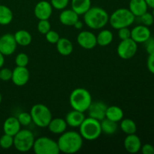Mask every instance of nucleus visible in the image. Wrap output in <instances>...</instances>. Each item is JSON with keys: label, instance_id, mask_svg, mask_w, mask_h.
<instances>
[{"label": "nucleus", "instance_id": "nucleus-1", "mask_svg": "<svg viewBox=\"0 0 154 154\" xmlns=\"http://www.w3.org/2000/svg\"><path fill=\"white\" fill-rule=\"evenodd\" d=\"M84 138L79 132L66 131L61 134L57 141L60 152L66 154L78 153L83 147Z\"/></svg>", "mask_w": 154, "mask_h": 154}, {"label": "nucleus", "instance_id": "nucleus-2", "mask_svg": "<svg viewBox=\"0 0 154 154\" xmlns=\"http://www.w3.org/2000/svg\"><path fill=\"white\" fill-rule=\"evenodd\" d=\"M84 21L89 28L100 29L109 21V14L102 8L91 7L84 14Z\"/></svg>", "mask_w": 154, "mask_h": 154}, {"label": "nucleus", "instance_id": "nucleus-3", "mask_svg": "<svg viewBox=\"0 0 154 154\" xmlns=\"http://www.w3.org/2000/svg\"><path fill=\"white\" fill-rule=\"evenodd\" d=\"M92 96L90 92L85 88H76L71 93L69 102L73 109L85 112L92 103Z\"/></svg>", "mask_w": 154, "mask_h": 154}, {"label": "nucleus", "instance_id": "nucleus-4", "mask_svg": "<svg viewBox=\"0 0 154 154\" xmlns=\"http://www.w3.org/2000/svg\"><path fill=\"white\" fill-rule=\"evenodd\" d=\"M135 17L129 8H118L109 15L110 25L115 29L129 27L135 22Z\"/></svg>", "mask_w": 154, "mask_h": 154}, {"label": "nucleus", "instance_id": "nucleus-5", "mask_svg": "<svg viewBox=\"0 0 154 154\" xmlns=\"http://www.w3.org/2000/svg\"><path fill=\"white\" fill-rule=\"evenodd\" d=\"M79 133L87 141L96 140L102 133L100 121L90 117L85 118L79 126Z\"/></svg>", "mask_w": 154, "mask_h": 154}, {"label": "nucleus", "instance_id": "nucleus-6", "mask_svg": "<svg viewBox=\"0 0 154 154\" xmlns=\"http://www.w3.org/2000/svg\"><path fill=\"white\" fill-rule=\"evenodd\" d=\"M32 122L40 128L48 127L52 117V113L48 106L43 104H35L30 110Z\"/></svg>", "mask_w": 154, "mask_h": 154}, {"label": "nucleus", "instance_id": "nucleus-7", "mask_svg": "<svg viewBox=\"0 0 154 154\" xmlns=\"http://www.w3.org/2000/svg\"><path fill=\"white\" fill-rule=\"evenodd\" d=\"M34 134L29 129H20L14 136V147L22 153L29 151L32 149L35 142Z\"/></svg>", "mask_w": 154, "mask_h": 154}, {"label": "nucleus", "instance_id": "nucleus-8", "mask_svg": "<svg viewBox=\"0 0 154 154\" xmlns=\"http://www.w3.org/2000/svg\"><path fill=\"white\" fill-rule=\"evenodd\" d=\"M32 150L36 154H59L60 153L57 141L46 136L39 137L35 140Z\"/></svg>", "mask_w": 154, "mask_h": 154}, {"label": "nucleus", "instance_id": "nucleus-9", "mask_svg": "<svg viewBox=\"0 0 154 154\" xmlns=\"http://www.w3.org/2000/svg\"><path fill=\"white\" fill-rule=\"evenodd\" d=\"M138 51V44L131 38L121 40L117 48L119 57L123 60H130L136 54Z\"/></svg>", "mask_w": 154, "mask_h": 154}, {"label": "nucleus", "instance_id": "nucleus-10", "mask_svg": "<svg viewBox=\"0 0 154 154\" xmlns=\"http://www.w3.org/2000/svg\"><path fill=\"white\" fill-rule=\"evenodd\" d=\"M17 44L14 35L6 33L0 37V52L4 56H10L15 52Z\"/></svg>", "mask_w": 154, "mask_h": 154}, {"label": "nucleus", "instance_id": "nucleus-11", "mask_svg": "<svg viewBox=\"0 0 154 154\" xmlns=\"http://www.w3.org/2000/svg\"><path fill=\"white\" fill-rule=\"evenodd\" d=\"M77 42L81 48L86 50H91L97 45L96 35L92 32L87 30L81 31L78 35Z\"/></svg>", "mask_w": 154, "mask_h": 154}, {"label": "nucleus", "instance_id": "nucleus-12", "mask_svg": "<svg viewBox=\"0 0 154 154\" xmlns=\"http://www.w3.org/2000/svg\"><path fill=\"white\" fill-rule=\"evenodd\" d=\"M29 71L26 67L16 66L14 69L12 70L11 81L15 85L18 87L26 85L29 82Z\"/></svg>", "mask_w": 154, "mask_h": 154}, {"label": "nucleus", "instance_id": "nucleus-13", "mask_svg": "<svg viewBox=\"0 0 154 154\" xmlns=\"http://www.w3.org/2000/svg\"><path fill=\"white\" fill-rule=\"evenodd\" d=\"M107 108L108 106L105 102L102 101H96L95 102H92L87 111H88L89 117L101 121L105 118Z\"/></svg>", "mask_w": 154, "mask_h": 154}, {"label": "nucleus", "instance_id": "nucleus-14", "mask_svg": "<svg viewBox=\"0 0 154 154\" xmlns=\"http://www.w3.org/2000/svg\"><path fill=\"white\" fill-rule=\"evenodd\" d=\"M151 36V32L148 26L141 24L131 30V38L137 44L144 43Z\"/></svg>", "mask_w": 154, "mask_h": 154}, {"label": "nucleus", "instance_id": "nucleus-15", "mask_svg": "<svg viewBox=\"0 0 154 154\" xmlns=\"http://www.w3.org/2000/svg\"><path fill=\"white\" fill-rule=\"evenodd\" d=\"M53 13V7L48 1L38 2L34 8L35 16L38 20H48Z\"/></svg>", "mask_w": 154, "mask_h": 154}, {"label": "nucleus", "instance_id": "nucleus-16", "mask_svg": "<svg viewBox=\"0 0 154 154\" xmlns=\"http://www.w3.org/2000/svg\"><path fill=\"white\" fill-rule=\"evenodd\" d=\"M141 141L135 134L127 135L124 140V147L130 153H137L141 150Z\"/></svg>", "mask_w": 154, "mask_h": 154}, {"label": "nucleus", "instance_id": "nucleus-17", "mask_svg": "<svg viewBox=\"0 0 154 154\" xmlns=\"http://www.w3.org/2000/svg\"><path fill=\"white\" fill-rule=\"evenodd\" d=\"M85 118L86 117L84 112L73 109L66 114L65 120H66L68 126L72 128H77L81 126Z\"/></svg>", "mask_w": 154, "mask_h": 154}, {"label": "nucleus", "instance_id": "nucleus-18", "mask_svg": "<svg viewBox=\"0 0 154 154\" xmlns=\"http://www.w3.org/2000/svg\"><path fill=\"white\" fill-rule=\"evenodd\" d=\"M21 129V125L17 117H9L5 120L3 124V131L4 133L14 136Z\"/></svg>", "mask_w": 154, "mask_h": 154}, {"label": "nucleus", "instance_id": "nucleus-19", "mask_svg": "<svg viewBox=\"0 0 154 154\" xmlns=\"http://www.w3.org/2000/svg\"><path fill=\"white\" fill-rule=\"evenodd\" d=\"M60 21L63 25L73 26L74 24L79 20V15L72 9H63L60 13Z\"/></svg>", "mask_w": 154, "mask_h": 154}, {"label": "nucleus", "instance_id": "nucleus-20", "mask_svg": "<svg viewBox=\"0 0 154 154\" xmlns=\"http://www.w3.org/2000/svg\"><path fill=\"white\" fill-rule=\"evenodd\" d=\"M67 123L65 119L60 117L51 119V122L48 124V128L51 132L57 135H61L66 132L67 129Z\"/></svg>", "mask_w": 154, "mask_h": 154}, {"label": "nucleus", "instance_id": "nucleus-21", "mask_svg": "<svg viewBox=\"0 0 154 154\" xmlns=\"http://www.w3.org/2000/svg\"><path fill=\"white\" fill-rule=\"evenodd\" d=\"M129 9L135 15V17H138L147 11L148 6L145 0H130Z\"/></svg>", "mask_w": 154, "mask_h": 154}, {"label": "nucleus", "instance_id": "nucleus-22", "mask_svg": "<svg viewBox=\"0 0 154 154\" xmlns=\"http://www.w3.org/2000/svg\"><path fill=\"white\" fill-rule=\"evenodd\" d=\"M57 50L60 54L63 56H69L72 53L74 49L73 44L66 38H60L56 44Z\"/></svg>", "mask_w": 154, "mask_h": 154}, {"label": "nucleus", "instance_id": "nucleus-23", "mask_svg": "<svg viewBox=\"0 0 154 154\" xmlns=\"http://www.w3.org/2000/svg\"><path fill=\"white\" fill-rule=\"evenodd\" d=\"M71 5L78 15H84L91 8V0H72Z\"/></svg>", "mask_w": 154, "mask_h": 154}, {"label": "nucleus", "instance_id": "nucleus-24", "mask_svg": "<svg viewBox=\"0 0 154 154\" xmlns=\"http://www.w3.org/2000/svg\"><path fill=\"white\" fill-rule=\"evenodd\" d=\"M123 111L120 107L117 105H111V106H108L106 110V114H105V118L111 120L114 122L121 121L122 119L123 118Z\"/></svg>", "mask_w": 154, "mask_h": 154}, {"label": "nucleus", "instance_id": "nucleus-25", "mask_svg": "<svg viewBox=\"0 0 154 154\" xmlns=\"http://www.w3.org/2000/svg\"><path fill=\"white\" fill-rule=\"evenodd\" d=\"M14 39L17 45H20V46L23 47L29 45L31 44L32 40V35L30 34V32L23 29L17 31L14 34Z\"/></svg>", "mask_w": 154, "mask_h": 154}, {"label": "nucleus", "instance_id": "nucleus-26", "mask_svg": "<svg viewBox=\"0 0 154 154\" xmlns=\"http://www.w3.org/2000/svg\"><path fill=\"white\" fill-rule=\"evenodd\" d=\"M101 129L102 132L105 133V135H111L116 133L118 129V124L117 122L112 121L111 120L105 118L100 121Z\"/></svg>", "mask_w": 154, "mask_h": 154}, {"label": "nucleus", "instance_id": "nucleus-27", "mask_svg": "<svg viewBox=\"0 0 154 154\" xmlns=\"http://www.w3.org/2000/svg\"><path fill=\"white\" fill-rule=\"evenodd\" d=\"M113 38H114V35L112 32L108 29H103L96 36L97 45L102 47H106L112 42Z\"/></svg>", "mask_w": 154, "mask_h": 154}, {"label": "nucleus", "instance_id": "nucleus-28", "mask_svg": "<svg viewBox=\"0 0 154 154\" xmlns=\"http://www.w3.org/2000/svg\"><path fill=\"white\" fill-rule=\"evenodd\" d=\"M13 20V12L10 8L0 5V25H8Z\"/></svg>", "mask_w": 154, "mask_h": 154}, {"label": "nucleus", "instance_id": "nucleus-29", "mask_svg": "<svg viewBox=\"0 0 154 154\" xmlns=\"http://www.w3.org/2000/svg\"><path fill=\"white\" fill-rule=\"evenodd\" d=\"M120 129L122 132H124L126 135H131V134H135L137 131V126L135 121L131 119L125 118L122 119L120 124Z\"/></svg>", "mask_w": 154, "mask_h": 154}, {"label": "nucleus", "instance_id": "nucleus-30", "mask_svg": "<svg viewBox=\"0 0 154 154\" xmlns=\"http://www.w3.org/2000/svg\"><path fill=\"white\" fill-rule=\"evenodd\" d=\"M14 146V136L4 133L0 138V147L4 150H8Z\"/></svg>", "mask_w": 154, "mask_h": 154}, {"label": "nucleus", "instance_id": "nucleus-31", "mask_svg": "<svg viewBox=\"0 0 154 154\" xmlns=\"http://www.w3.org/2000/svg\"><path fill=\"white\" fill-rule=\"evenodd\" d=\"M17 120L23 126H28L32 122L30 113L26 112V111L20 113L19 115L17 116Z\"/></svg>", "mask_w": 154, "mask_h": 154}, {"label": "nucleus", "instance_id": "nucleus-32", "mask_svg": "<svg viewBox=\"0 0 154 154\" xmlns=\"http://www.w3.org/2000/svg\"><path fill=\"white\" fill-rule=\"evenodd\" d=\"M29 59L28 55L25 53H20L15 58V64L17 66L26 67L27 65L29 64Z\"/></svg>", "mask_w": 154, "mask_h": 154}, {"label": "nucleus", "instance_id": "nucleus-33", "mask_svg": "<svg viewBox=\"0 0 154 154\" xmlns=\"http://www.w3.org/2000/svg\"><path fill=\"white\" fill-rule=\"evenodd\" d=\"M51 23L49 22L48 20H39V22L38 23L37 29L38 31L41 34L45 35L48 32L51 30Z\"/></svg>", "mask_w": 154, "mask_h": 154}, {"label": "nucleus", "instance_id": "nucleus-34", "mask_svg": "<svg viewBox=\"0 0 154 154\" xmlns=\"http://www.w3.org/2000/svg\"><path fill=\"white\" fill-rule=\"evenodd\" d=\"M138 17L140 18V20H141V23L143 25L146 26H150L151 25H153L154 23V17L153 14L147 11L143 14L141 16Z\"/></svg>", "mask_w": 154, "mask_h": 154}, {"label": "nucleus", "instance_id": "nucleus-35", "mask_svg": "<svg viewBox=\"0 0 154 154\" xmlns=\"http://www.w3.org/2000/svg\"><path fill=\"white\" fill-rule=\"evenodd\" d=\"M51 4L53 8L57 10H63L66 8L69 3V0H51Z\"/></svg>", "mask_w": 154, "mask_h": 154}, {"label": "nucleus", "instance_id": "nucleus-36", "mask_svg": "<svg viewBox=\"0 0 154 154\" xmlns=\"http://www.w3.org/2000/svg\"><path fill=\"white\" fill-rule=\"evenodd\" d=\"M45 37H46L47 41L51 44H57L58 40L60 39V36L59 33L57 31L54 30H50L49 32L45 34Z\"/></svg>", "mask_w": 154, "mask_h": 154}, {"label": "nucleus", "instance_id": "nucleus-37", "mask_svg": "<svg viewBox=\"0 0 154 154\" xmlns=\"http://www.w3.org/2000/svg\"><path fill=\"white\" fill-rule=\"evenodd\" d=\"M12 70L8 68H1L0 69V80L3 81H8L11 80Z\"/></svg>", "mask_w": 154, "mask_h": 154}, {"label": "nucleus", "instance_id": "nucleus-38", "mask_svg": "<svg viewBox=\"0 0 154 154\" xmlns=\"http://www.w3.org/2000/svg\"><path fill=\"white\" fill-rule=\"evenodd\" d=\"M118 30V37L120 40H125L131 38V30L129 27H123V28L119 29Z\"/></svg>", "mask_w": 154, "mask_h": 154}, {"label": "nucleus", "instance_id": "nucleus-39", "mask_svg": "<svg viewBox=\"0 0 154 154\" xmlns=\"http://www.w3.org/2000/svg\"><path fill=\"white\" fill-rule=\"evenodd\" d=\"M144 47L147 54H150L154 52V38L150 36L145 42H144Z\"/></svg>", "mask_w": 154, "mask_h": 154}, {"label": "nucleus", "instance_id": "nucleus-40", "mask_svg": "<svg viewBox=\"0 0 154 154\" xmlns=\"http://www.w3.org/2000/svg\"><path fill=\"white\" fill-rule=\"evenodd\" d=\"M148 58L147 60V66L149 72L154 75V52L148 54Z\"/></svg>", "mask_w": 154, "mask_h": 154}, {"label": "nucleus", "instance_id": "nucleus-41", "mask_svg": "<svg viewBox=\"0 0 154 154\" xmlns=\"http://www.w3.org/2000/svg\"><path fill=\"white\" fill-rule=\"evenodd\" d=\"M141 150L143 154H154V147L150 144H145L141 146Z\"/></svg>", "mask_w": 154, "mask_h": 154}, {"label": "nucleus", "instance_id": "nucleus-42", "mask_svg": "<svg viewBox=\"0 0 154 154\" xmlns=\"http://www.w3.org/2000/svg\"><path fill=\"white\" fill-rule=\"evenodd\" d=\"M73 26L75 27V29H81L83 28V23H82V21H81V20H78L77 21V22L75 23V24H74Z\"/></svg>", "mask_w": 154, "mask_h": 154}, {"label": "nucleus", "instance_id": "nucleus-43", "mask_svg": "<svg viewBox=\"0 0 154 154\" xmlns=\"http://www.w3.org/2000/svg\"><path fill=\"white\" fill-rule=\"evenodd\" d=\"M4 63H5V56L0 52V69L2 68Z\"/></svg>", "mask_w": 154, "mask_h": 154}, {"label": "nucleus", "instance_id": "nucleus-44", "mask_svg": "<svg viewBox=\"0 0 154 154\" xmlns=\"http://www.w3.org/2000/svg\"><path fill=\"white\" fill-rule=\"evenodd\" d=\"M145 2L147 3L148 8H154V0H145Z\"/></svg>", "mask_w": 154, "mask_h": 154}, {"label": "nucleus", "instance_id": "nucleus-45", "mask_svg": "<svg viewBox=\"0 0 154 154\" xmlns=\"http://www.w3.org/2000/svg\"><path fill=\"white\" fill-rule=\"evenodd\" d=\"M2 95H1V93H0V103L2 102Z\"/></svg>", "mask_w": 154, "mask_h": 154}, {"label": "nucleus", "instance_id": "nucleus-46", "mask_svg": "<svg viewBox=\"0 0 154 154\" xmlns=\"http://www.w3.org/2000/svg\"><path fill=\"white\" fill-rule=\"evenodd\" d=\"M152 14H153V16L154 17V8H153V12H152Z\"/></svg>", "mask_w": 154, "mask_h": 154}]
</instances>
